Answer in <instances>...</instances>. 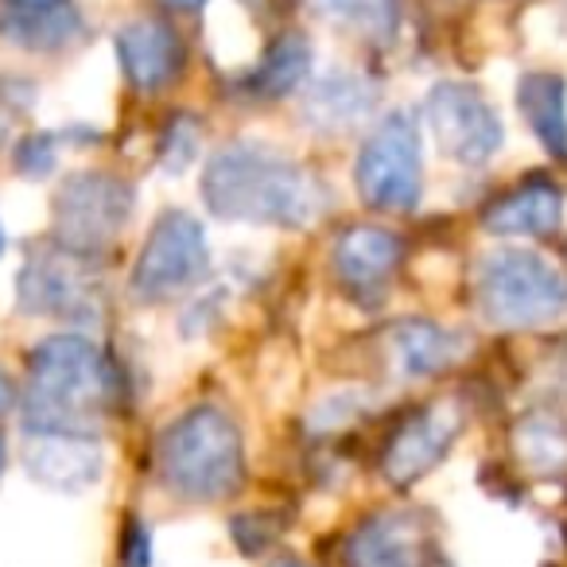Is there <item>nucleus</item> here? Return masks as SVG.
<instances>
[{
    "label": "nucleus",
    "instance_id": "c85d7f7f",
    "mask_svg": "<svg viewBox=\"0 0 567 567\" xmlns=\"http://www.w3.org/2000/svg\"><path fill=\"white\" fill-rule=\"evenodd\" d=\"M4 136H9V113H4V105H0V144H4Z\"/></svg>",
    "mask_w": 567,
    "mask_h": 567
},
{
    "label": "nucleus",
    "instance_id": "f8f14e48",
    "mask_svg": "<svg viewBox=\"0 0 567 567\" xmlns=\"http://www.w3.org/2000/svg\"><path fill=\"white\" fill-rule=\"evenodd\" d=\"M24 471L55 494H82L102 482L105 451L86 432H28Z\"/></svg>",
    "mask_w": 567,
    "mask_h": 567
},
{
    "label": "nucleus",
    "instance_id": "39448f33",
    "mask_svg": "<svg viewBox=\"0 0 567 567\" xmlns=\"http://www.w3.org/2000/svg\"><path fill=\"white\" fill-rule=\"evenodd\" d=\"M206 276H210L206 229L183 210L159 214L133 265V296L141 303H175L203 288Z\"/></svg>",
    "mask_w": 567,
    "mask_h": 567
},
{
    "label": "nucleus",
    "instance_id": "393cba45",
    "mask_svg": "<svg viewBox=\"0 0 567 567\" xmlns=\"http://www.w3.org/2000/svg\"><path fill=\"white\" fill-rule=\"evenodd\" d=\"M195 148H198V128L190 125V117H179L172 128V141H164V164L172 172H183L190 164V156H195Z\"/></svg>",
    "mask_w": 567,
    "mask_h": 567
},
{
    "label": "nucleus",
    "instance_id": "b1692460",
    "mask_svg": "<svg viewBox=\"0 0 567 567\" xmlns=\"http://www.w3.org/2000/svg\"><path fill=\"white\" fill-rule=\"evenodd\" d=\"M121 567H152V533L136 517L121 528Z\"/></svg>",
    "mask_w": 567,
    "mask_h": 567
},
{
    "label": "nucleus",
    "instance_id": "20e7f679",
    "mask_svg": "<svg viewBox=\"0 0 567 567\" xmlns=\"http://www.w3.org/2000/svg\"><path fill=\"white\" fill-rule=\"evenodd\" d=\"M474 303L482 319L502 331H533L567 308V280L540 252L502 245L478 257Z\"/></svg>",
    "mask_w": 567,
    "mask_h": 567
},
{
    "label": "nucleus",
    "instance_id": "f03ea898",
    "mask_svg": "<svg viewBox=\"0 0 567 567\" xmlns=\"http://www.w3.org/2000/svg\"><path fill=\"white\" fill-rule=\"evenodd\" d=\"M113 362L82 334L43 339L28 354L24 427L28 432H86L117 404Z\"/></svg>",
    "mask_w": 567,
    "mask_h": 567
},
{
    "label": "nucleus",
    "instance_id": "c756f323",
    "mask_svg": "<svg viewBox=\"0 0 567 567\" xmlns=\"http://www.w3.org/2000/svg\"><path fill=\"white\" fill-rule=\"evenodd\" d=\"M4 458H9V447H4V435H0V474H4Z\"/></svg>",
    "mask_w": 567,
    "mask_h": 567
},
{
    "label": "nucleus",
    "instance_id": "bb28decb",
    "mask_svg": "<svg viewBox=\"0 0 567 567\" xmlns=\"http://www.w3.org/2000/svg\"><path fill=\"white\" fill-rule=\"evenodd\" d=\"M159 4H167V9H183V12H195V9H203L206 0H159Z\"/></svg>",
    "mask_w": 567,
    "mask_h": 567
},
{
    "label": "nucleus",
    "instance_id": "9b49d317",
    "mask_svg": "<svg viewBox=\"0 0 567 567\" xmlns=\"http://www.w3.org/2000/svg\"><path fill=\"white\" fill-rule=\"evenodd\" d=\"M401 257H404V245L393 229L350 226L334 237L331 268H334V280L342 284V292L362 303H373L381 300L393 272L401 268Z\"/></svg>",
    "mask_w": 567,
    "mask_h": 567
},
{
    "label": "nucleus",
    "instance_id": "1a4fd4ad",
    "mask_svg": "<svg viewBox=\"0 0 567 567\" xmlns=\"http://www.w3.org/2000/svg\"><path fill=\"white\" fill-rule=\"evenodd\" d=\"M20 308L32 316H55L71 323H90L97 319V280L90 272V260L74 249L35 252L20 272Z\"/></svg>",
    "mask_w": 567,
    "mask_h": 567
},
{
    "label": "nucleus",
    "instance_id": "7c9ffc66",
    "mask_svg": "<svg viewBox=\"0 0 567 567\" xmlns=\"http://www.w3.org/2000/svg\"><path fill=\"white\" fill-rule=\"evenodd\" d=\"M0 252H4V229H0Z\"/></svg>",
    "mask_w": 567,
    "mask_h": 567
},
{
    "label": "nucleus",
    "instance_id": "a211bd4d",
    "mask_svg": "<svg viewBox=\"0 0 567 567\" xmlns=\"http://www.w3.org/2000/svg\"><path fill=\"white\" fill-rule=\"evenodd\" d=\"M370 110V86L362 79H354V74H327V79H319L311 86L308 102H303V117H311V125L327 128V133H347Z\"/></svg>",
    "mask_w": 567,
    "mask_h": 567
},
{
    "label": "nucleus",
    "instance_id": "9d476101",
    "mask_svg": "<svg viewBox=\"0 0 567 567\" xmlns=\"http://www.w3.org/2000/svg\"><path fill=\"white\" fill-rule=\"evenodd\" d=\"M458 432H463V409L455 401L424 404L396 427V435L385 447V458H381V471L393 486H412L443 463Z\"/></svg>",
    "mask_w": 567,
    "mask_h": 567
},
{
    "label": "nucleus",
    "instance_id": "cd10ccee",
    "mask_svg": "<svg viewBox=\"0 0 567 567\" xmlns=\"http://www.w3.org/2000/svg\"><path fill=\"white\" fill-rule=\"evenodd\" d=\"M272 567H308V564H303V559H296V556H284V559H276Z\"/></svg>",
    "mask_w": 567,
    "mask_h": 567
},
{
    "label": "nucleus",
    "instance_id": "f3484780",
    "mask_svg": "<svg viewBox=\"0 0 567 567\" xmlns=\"http://www.w3.org/2000/svg\"><path fill=\"white\" fill-rule=\"evenodd\" d=\"M517 110L551 156H567V82L559 74H525L517 82Z\"/></svg>",
    "mask_w": 567,
    "mask_h": 567
},
{
    "label": "nucleus",
    "instance_id": "dca6fc26",
    "mask_svg": "<svg viewBox=\"0 0 567 567\" xmlns=\"http://www.w3.org/2000/svg\"><path fill=\"white\" fill-rule=\"evenodd\" d=\"M482 226L494 237H551L564 226V195L551 179L533 175L489 203Z\"/></svg>",
    "mask_w": 567,
    "mask_h": 567
},
{
    "label": "nucleus",
    "instance_id": "0eeeda50",
    "mask_svg": "<svg viewBox=\"0 0 567 567\" xmlns=\"http://www.w3.org/2000/svg\"><path fill=\"white\" fill-rule=\"evenodd\" d=\"M133 187L113 172H79L55 195V237L63 249L90 257L125 229Z\"/></svg>",
    "mask_w": 567,
    "mask_h": 567
},
{
    "label": "nucleus",
    "instance_id": "6ab92c4d",
    "mask_svg": "<svg viewBox=\"0 0 567 567\" xmlns=\"http://www.w3.org/2000/svg\"><path fill=\"white\" fill-rule=\"evenodd\" d=\"M308 71H311L308 35L284 32L280 40L265 51V59L241 79V90L249 97H284L308 79Z\"/></svg>",
    "mask_w": 567,
    "mask_h": 567
},
{
    "label": "nucleus",
    "instance_id": "a878e982",
    "mask_svg": "<svg viewBox=\"0 0 567 567\" xmlns=\"http://www.w3.org/2000/svg\"><path fill=\"white\" fill-rule=\"evenodd\" d=\"M12 404H17V389H12V381L0 373V416H4V412H12Z\"/></svg>",
    "mask_w": 567,
    "mask_h": 567
},
{
    "label": "nucleus",
    "instance_id": "412c9836",
    "mask_svg": "<svg viewBox=\"0 0 567 567\" xmlns=\"http://www.w3.org/2000/svg\"><path fill=\"white\" fill-rule=\"evenodd\" d=\"M517 455L533 471H564L567 466V427L551 416H533L517 427Z\"/></svg>",
    "mask_w": 567,
    "mask_h": 567
},
{
    "label": "nucleus",
    "instance_id": "4468645a",
    "mask_svg": "<svg viewBox=\"0 0 567 567\" xmlns=\"http://www.w3.org/2000/svg\"><path fill=\"white\" fill-rule=\"evenodd\" d=\"M350 567H432V536L420 513L389 509L347 540Z\"/></svg>",
    "mask_w": 567,
    "mask_h": 567
},
{
    "label": "nucleus",
    "instance_id": "7ed1b4c3",
    "mask_svg": "<svg viewBox=\"0 0 567 567\" xmlns=\"http://www.w3.org/2000/svg\"><path fill=\"white\" fill-rule=\"evenodd\" d=\"M152 463H156L159 486L179 502H226L245 486L241 427L214 404H198L159 432Z\"/></svg>",
    "mask_w": 567,
    "mask_h": 567
},
{
    "label": "nucleus",
    "instance_id": "4be33fe9",
    "mask_svg": "<svg viewBox=\"0 0 567 567\" xmlns=\"http://www.w3.org/2000/svg\"><path fill=\"white\" fill-rule=\"evenodd\" d=\"M327 20L347 24L373 40H385L396 28V0H316Z\"/></svg>",
    "mask_w": 567,
    "mask_h": 567
},
{
    "label": "nucleus",
    "instance_id": "5701e85b",
    "mask_svg": "<svg viewBox=\"0 0 567 567\" xmlns=\"http://www.w3.org/2000/svg\"><path fill=\"white\" fill-rule=\"evenodd\" d=\"M55 167V136L51 133H35L28 141H20V152H17V172L20 175H48Z\"/></svg>",
    "mask_w": 567,
    "mask_h": 567
},
{
    "label": "nucleus",
    "instance_id": "f257e3e1",
    "mask_svg": "<svg viewBox=\"0 0 567 567\" xmlns=\"http://www.w3.org/2000/svg\"><path fill=\"white\" fill-rule=\"evenodd\" d=\"M203 203L226 221L303 229L323 214V187L265 144H229L206 164Z\"/></svg>",
    "mask_w": 567,
    "mask_h": 567
},
{
    "label": "nucleus",
    "instance_id": "423d86ee",
    "mask_svg": "<svg viewBox=\"0 0 567 567\" xmlns=\"http://www.w3.org/2000/svg\"><path fill=\"white\" fill-rule=\"evenodd\" d=\"M354 183L365 206L404 214L424 195V144L409 113H389L370 136L354 164Z\"/></svg>",
    "mask_w": 567,
    "mask_h": 567
},
{
    "label": "nucleus",
    "instance_id": "2eb2a0df",
    "mask_svg": "<svg viewBox=\"0 0 567 567\" xmlns=\"http://www.w3.org/2000/svg\"><path fill=\"white\" fill-rule=\"evenodd\" d=\"M0 40L24 51H66L82 40V12L74 0H0Z\"/></svg>",
    "mask_w": 567,
    "mask_h": 567
},
{
    "label": "nucleus",
    "instance_id": "aec40b11",
    "mask_svg": "<svg viewBox=\"0 0 567 567\" xmlns=\"http://www.w3.org/2000/svg\"><path fill=\"white\" fill-rule=\"evenodd\" d=\"M389 342H393V358L404 378H432V373L447 370L458 358V342L451 339L443 327L424 323V319H404V323H396Z\"/></svg>",
    "mask_w": 567,
    "mask_h": 567
},
{
    "label": "nucleus",
    "instance_id": "6e6552de",
    "mask_svg": "<svg viewBox=\"0 0 567 567\" xmlns=\"http://www.w3.org/2000/svg\"><path fill=\"white\" fill-rule=\"evenodd\" d=\"M424 121L435 148L463 167H482L502 152L505 125L489 97L466 82H440L424 97Z\"/></svg>",
    "mask_w": 567,
    "mask_h": 567
},
{
    "label": "nucleus",
    "instance_id": "ddd939ff",
    "mask_svg": "<svg viewBox=\"0 0 567 567\" xmlns=\"http://www.w3.org/2000/svg\"><path fill=\"white\" fill-rule=\"evenodd\" d=\"M117 59L141 94H159L183 74L187 48L179 32L156 17H133L117 28Z\"/></svg>",
    "mask_w": 567,
    "mask_h": 567
}]
</instances>
